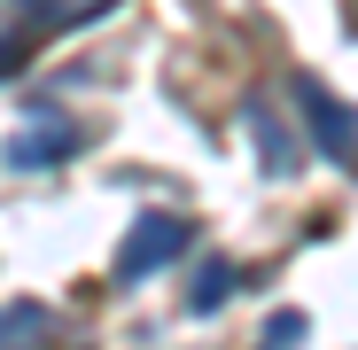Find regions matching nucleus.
<instances>
[{
	"label": "nucleus",
	"mask_w": 358,
	"mask_h": 350,
	"mask_svg": "<svg viewBox=\"0 0 358 350\" xmlns=\"http://www.w3.org/2000/svg\"><path fill=\"white\" fill-rule=\"evenodd\" d=\"M179 242H187V226H179V218H156V226H141L133 242H125L117 272H125V280H133V272H156V265H164V257H171Z\"/></svg>",
	"instance_id": "1"
}]
</instances>
